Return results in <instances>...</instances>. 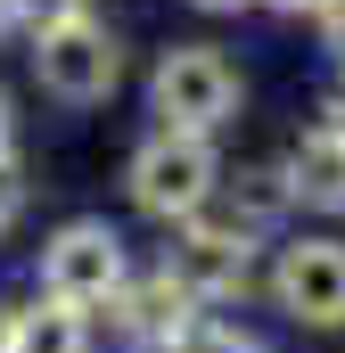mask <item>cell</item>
Instances as JSON below:
<instances>
[{"mask_svg": "<svg viewBox=\"0 0 345 353\" xmlns=\"http://www.w3.org/2000/svg\"><path fill=\"white\" fill-rule=\"evenodd\" d=\"M255 222H239L230 205H197L189 222H181V239L165 247V279L206 312V304H230V296H247V279H255Z\"/></svg>", "mask_w": 345, "mask_h": 353, "instance_id": "6da1fadb", "label": "cell"}, {"mask_svg": "<svg viewBox=\"0 0 345 353\" xmlns=\"http://www.w3.org/2000/svg\"><path fill=\"white\" fill-rule=\"evenodd\" d=\"M239 66L214 50V41H172L148 74V107H157V132H189V140H214L230 115H239Z\"/></svg>", "mask_w": 345, "mask_h": 353, "instance_id": "7a4b0ae2", "label": "cell"}, {"mask_svg": "<svg viewBox=\"0 0 345 353\" xmlns=\"http://www.w3.org/2000/svg\"><path fill=\"white\" fill-rule=\"evenodd\" d=\"M124 189H132V205H140L148 222H189L197 205H214V189H222V157H214V140L148 132V140L132 148V165H124Z\"/></svg>", "mask_w": 345, "mask_h": 353, "instance_id": "3957f363", "label": "cell"}, {"mask_svg": "<svg viewBox=\"0 0 345 353\" xmlns=\"http://www.w3.org/2000/svg\"><path fill=\"white\" fill-rule=\"evenodd\" d=\"M124 279H132V255H124V230H115V222L75 214V222L50 230V247H41V296H50V304L99 312Z\"/></svg>", "mask_w": 345, "mask_h": 353, "instance_id": "277c9868", "label": "cell"}, {"mask_svg": "<svg viewBox=\"0 0 345 353\" xmlns=\"http://www.w3.org/2000/svg\"><path fill=\"white\" fill-rule=\"evenodd\" d=\"M33 74H41L50 99H66V107H99L107 90L124 83V41L90 8H75V17H58V25L33 33Z\"/></svg>", "mask_w": 345, "mask_h": 353, "instance_id": "5b68a950", "label": "cell"}, {"mask_svg": "<svg viewBox=\"0 0 345 353\" xmlns=\"http://www.w3.org/2000/svg\"><path fill=\"white\" fill-rule=\"evenodd\" d=\"M271 304L304 329H345V239H288L271 263Z\"/></svg>", "mask_w": 345, "mask_h": 353, "instance_id": "8992f818", "label": "cell"}, {"mask_svg": "<svg viewBox=\"0 0 345 353\" xmlns=\"http://www.w3.org/2000/svg\"><path fill=\"white\" fill-rule=\"evenodd\" d=\"M99 312H107V337H115L124 353H165L172 337L197 321V304L165 279V263H157V271H132V279H124Z\"/></svg>", "mask_w": 345, "mask_h": 353, "instance_id": "52a82bcc", "label": "cell"}, {"mask_svg": "<svg viewBox=\"0 0 345 353\" xmlns=\"http://www.w3.org/2000/svg\"><path fill=\"white\" fill-rule=\"evenodd\" d=\"M279 181H288L296 205H313V214H345V132H329V123L296 132V148H288Z\"/></svg>", "mask_w": 345, "mask_h": 353, "instance_id": "ba28073f", "label": "cell"}, {"mask_svg": "<svg viewBox=\"0 0 345 353\" xmlns=\"http://www.w3.org/2000/svg\"><path fill=\"white\" fill-rule=\"evenodd\" d=\"M8 353H90V312L75 304H17L8 312Z\"/></svg>", "mask_w": 345, "mask_h": 353, "instance_id": "9c48e42d", "label": "cell"}, {"mask_svg": "<svg viewBox=\"0 0 345 353\" xmlns=\"http://www.w3.org/2000/svg\"><path fill=\"white\" fill-rule=\"evenodd\" d=\"M288 205H296V197H288L279 165H247V173H239V189H230V214H239V222H255V230H271Z\"/></svg>", "mask_w": 345, "mask_h": 353, "instance_id": "30bf717a", "label": "cell"}, {"mask_svg": "<svg viewBox=\"0 0 345 353\" xmlns=\"http://www.w3.org/2000/svg\"><path fill=\"white\" fill-rule=\"evenodd\" d=\"M165 353H263V337H247V329H230V321H206V312H197Z\"/></svg>", "mask_w": 345, "mask_h": 353, "instance_id": "8fae6325", "label": "cell"}, {"mask_svg": "<svg viewBox=\"0 0 345 353\" xmlns=\"http://www.w3.org/2000/svg\"><path fill=\"white\" fill-rule=\"evenodd\" d=\"M83 0H8V17L25 25V33H41V25H58V17H75Z\"/></svg>", "mask_w": 345, "mask_h": 353, "instance_id": "7c38bea8", "label": "cell"}, {"mask_svg": "<svg viewBox=\"0 0 345 353\" xmlns=\"http://www.w3.org/2000/svg\"><path fill=\"white\" fill-rule=\"evenodd\" d=\"M17 214H25V165H17V148H8V157H0V230H8Z\"/></svg>", "mask_w": 345, "mask_h": 353, "instance_id": "4fadbf2b", "label": "cell"}, {"mask_svg": "<svg viewBox=\"0 0 345 353\" xmlns=\"http://www.w3.org/2000/svg\"><path fill=\"white\" fill-rule=\"evenodd\" d=\"M321 41L337 50V66H345V0H321Z\"/></svg>", "mask_w": 345, "mask_h": 353, "instance_id": "5bb4252c", "label": "cell"}, {"mask_svg": "<svg viewBox=\"0 0 345 353\" xmlns=\"http://www.w3.org/2000/svg\"><path fill=\"white\" fill-rule=\"evenodd\" d=\"M329 132H345V83L329 90Z\"/></svg>", "mask_w": 345, "mask_h": 353, "instance_id": "9a60e30c", "label": "cell"}, {"mask_svg": "<svg viewBox=\"0 0 345 353\" xmlns=\"http://www.w3.org/2000/svg\"><path fill=\"white\" fill-rule=\"evenodd\" d=\"M263 8H288V17H304V8H313V17H321V0H263Z\"/></svg>", "mask_w": 345, "mask_h": 353, "instance_id": "2e32d148", "label": "cell"}, {"mask_svg": "<svg viewBox=\"0 0 345 353\" xmlns=\"http://www.w3.org/2000/svg\"><path fill=\"white\" fill-rule=\"evenodd\" d=\"M0 157H8V99H0Z\"/></svg>", "mask_w": 345, "mask_h": 353, "instance_id": "e0dca14e", "label": "cell"}, {"mask_svg": "<svg viewBox=\"0 0 345 353\" xmlns=\"http://www.w3.org/2000/svg\"><path fill=\"white\" fill-rule=\"evenodd\" d=\"M8 312H17V304H0V353H8Z\"/></svg>", "mask_w": 345, "mask_h": 353, "instance_id": "ac0fdd59", "label": "cell"}, {"mask_svg": "<svg viewBox=\"0 0 345 353\" xmlns=\"http://www.w3.org/2000/svg\"><path fill=\"white\" fill-rule=\"evenodd\" d=\"M197 8H247V0H197Z\"/></svg>", "mask_w": 345, "mask_h": 353, "instance_id": "d6986e66", "label": "cell"}, {"mask_svg": "<svg viewBox=\"0 0 345 353\" xmlns=\"http://www.w3.org/2000/svg\"><path fill=\"white\" fill-rule=\"evenodd\" d=\"M0 25H8V0H0Z\"/></svg>", "mask_w": 345, "mask_h": 353, "instance_id": "ffe728a7", "label": "cell"}]
</instances>
